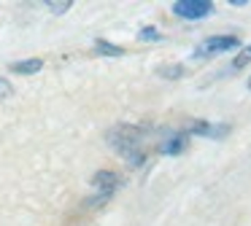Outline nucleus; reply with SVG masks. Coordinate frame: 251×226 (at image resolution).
I'll use <instances>...</instances> for the list:
<instances>
[{"mask_svg": "<svg viewBox=\"0 0 251 226\" xmlns=\"http://www.w3.org/2000/svg\"><path fill=\"white\" fill-rule=\"evenodd\" d=\"M184 135H197V137H224L229 135V124H211V121H192L186 124Z\"/></svg>", "mask_w": 251, "mask_h": 226, "instance_id": "obj_4", "label": "nucleus"}, {"mask_svg": "<svg viewBox=\"0 0 251 226\" xmlns=\"http://www.w3.org/2000/svg\"><path fill=\"white\" fill-rule=\"evenodd\" d=\"M95 51L103 54V57H125V48L114 46V43L103 41V38H98V41H95Z\"/></svg>", "mask_w": 251, "mask_h": 226, "instance_id": "obj_9", "label": "nucleus"}, {"mask_svg": "<svg viewBox=\"0 0 251 226\" xmlns=\"http://www.w3.org/2000/svg\"><path fill=\"white\" fill-rule=\"evenodd\" d=\"M186 145H189V137H186L184 132H168L165 135V140L159 143V154L165 156H178L186 151Z\"/></svg>", "mask_w": 251, "mask_h": 226, "instance_id": "obj_6", "label": "nucleus"}, {"mask_svg": "<svg viewBox=\"0 0 251 226\" xmlns=\"http://www.w3.org/2000/svg\"><path fill=\"white\" fill-rule=\"evenodd\" d=\"M249 62H251V46H246V48H240V51H238V57L232 59V70L246 68Z\"/></svg>", "mask_w": 251, "mask_h": 226, "instance_id": "obj_11", "label": "nucleus"}, {"mask_svg": "<svg viewBox=\"0 0 251 226\" xmlns=\"http://www.w3.org/2000/svg\"><path fill=\"white\" fill-rule=\"evenodd\" d=\"M173 14L181 19L197 22L213 14V3H208V0H178V3H173Z\"/></svg>", "mask_w": 251, "mask_h": 226, "instance_id": "obj_3", "label": "nucleus"}, {"mask_svg": "<svg viewBox=\"0 0 251 226\" xmlns=\"http://www.w3.org/2000/svg\"><path fill=\"white\" fill-rule=\"evenodd\" d=\"M249 89H251V78H249Z\"/></svg>", "mask_w": 251, "mask_h": 226, "instance_id": "obj_14", "label": "nucleus"}, {"mask_svg": "<svg viewBox=\"0 0 251 226\" xmlns=\"http://www.w3.org/2000/svg\"><path fill=\"white\" fill-rule=\"evenodd\" d=\"M238 46H240V38H235V35H211L202 43H197L195 59H205V57H213V54L232 51V48H238Z\"/></svg>", "mask_w": 251, "mask_h": 226, "instance_id": "obj_2", "label": "nucleus"}, {"mask_svg": "<svg viewBox=\"0 0 251 226\" xmlns=\"http://www.w3.org/2000/svg\"><path fill=\"white\" fill-rule=\"evenodd\" d=\"M8 70L17 73V75H33V73H38V70H44V59L30 57V59H22V62H11Z\"/></svg>", "mask_w": 251, "mask_h": 226, "instance_id": "obj_7", "label": "nucleus"}, {"mask_svg": "<svg viewBox=\"0 0 251 226\" xmlns=\"http://www.w3.org/2000/svg\"><path fill=\"white\" fill-rule=\"evenodd\" d=\"M89 183H92L95 191H100L103 197H108V194H114L116 188H119L122 178L116 175L114 170H98V172L92 175V181H89Z\"/></svg>", "mask_w": 251, "mask_h": 226, "instance_id": "obj_5", "label": "nucleus"}, {"mask_svg": "<svg viewBox=\"0 0 251 226\" xmlns=\"http://www.w3.org/2000/svg\"><path fill=\"white\" fill-rule=\"evenodd\" d=\"M138 38H141V41L154 43V41H159L162 35H159V30H157V27H151V24H149V27H141V30H138Z\"/></svg>", "mask_w": 251, "mask_h": 226, "instance_id": "obj_12", "label": "nucleus"}, {"mask_svg": "<svg viewBox=\"0 0 251 226\" xmlns=\"http://www.w3.org/2000/svg\"><path fill=\"white\" fill-rule=\"evenodd\" d=\"M71 5H73L71 0H49V3H46V8H49L54 16H62L65 11H71Z\"/></svg>", "mask_w": 251, "mask_h": 226, "instance_id": "obj_10", "label": "nucleus"}, {"mask_svg": "<svg viewBox=\"0 0 251 226\" xmlns=\"http://www.w3.org/2000/svg\"><path fill=\"white\" fill-rule=\"evenodd\" d=\"M149 135H151V129L138 127V124H116L114 129L105 132V143H108L130 167H143V161H146L143 140H146Z\"/></svg>", "mask_w": 251, "mask_h": 226, "instance_id": "obj_1", "label": "nucleus"}, {"mask_svg": "<svg viewBox=\"0 0 251 226\" xmlns=\"http://www.w3.org/2000/svg\"><path fill=\"white\" fill-rule=\"evenodd\" d=\"M11 94H14V86H11V81L0 78V100H8Z\"/></svg>", "mask_w": 251, "mask_h": 226, "instance_id": "obj_13", "label": "nucleus"}, {"mask_svg": "<svg viewBox=\"0 0 251 226\" xmlns=\"http://www.w3.org/2000/svg\"><path fill=\"white\" fill-rule=\"evenodd\" d=\"M157 75L165 81H178L186 75V65H162V68H157Z\"/></svg>", "mask_w": 251, "mask_h": 226, "instance_id": "obj_8", "label": "nucleus"}]
</instances>
